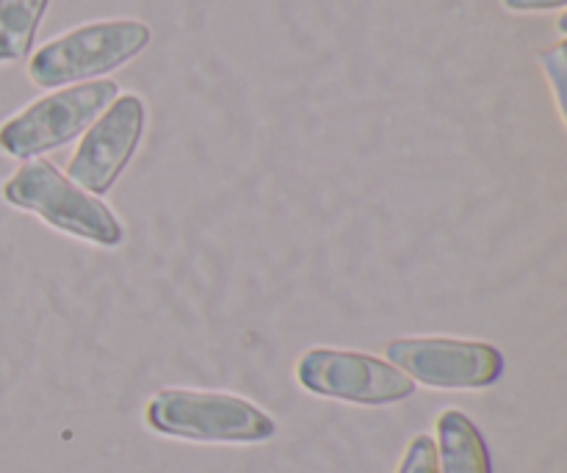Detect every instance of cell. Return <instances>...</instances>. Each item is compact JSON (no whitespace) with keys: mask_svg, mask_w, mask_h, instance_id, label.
<instances>
[{"mask_svg":"<svg viewBox=\"0 0 567 473\" xmlns=\"http://www.w3.org/2000/svg\"><path fill=\"white\" fill-rule=\"evenodd\" d=\"M3 199L14 208L37 214L44 225L100 244L120 247L125 230L114 210L94 194L83 192L48 158H31L3 183Z\"/></svg>","mask_w":567,"mask_h":473,"instance_id":"cell-1","label":"cell"},{"mask_svg":"<svg viewBox=\"0 0 567 473\" xmlns=\"http://www.w3.org/2000/svg\"><path fill=\"white\" fill-rule=\"evenodd\" d=\"M150 37V25L142 20L89 22L44 42L28 61V75L42 89L100 81L136 59Z\"/></svg>","mask_w":567,"mask_h":473,"instance_id":"cell-2","label":"cell"},{"mask_svg":"<svg viewBox=\"0 0 567 473\" xmlns=\"http://www.w3.org/2000/svg\"><path fill=\"white\" fill-rule=\"evenodd\" d=\"M147 424L155 432L194 443H264L277 426L252 402L233 393L166 388L147 404Z\"/></svg>","mask_w":567,"mask_h":473,"instance_id":"cell-3","label":"cell"},{"mask_svg":"<svg viewBox=\"0 0 567 473\" xmlns=\"http://www.w3.org/2000/svg\"><path fill=\"white\" fill-rule=\"evenodd\" d=\"M120 97V86L109 78L55 89L0 125V150L11 158L31 161L59 150L86 133V127Z\"/></svg>","mask_w":567,"mask_h":473,"instance_id":"cell-4","label":"cell"},{"mask_svg":"<svg viewBox=\"0 0 567 473\" xmlns=\"http://www.w3.org/2000/svg\"><path fill=\"white\" fill-rule=\"evenodd\" d=\"M297 380L316 397L365 408L404 402L415 393V382L396 366L352 349H308L297 363Z\"/></svg>","mask_w":567,"mask_h":473,"instance_id":"cell-5","label":"cell"},{"mask_svg":"<svg viewBox=\"0 0 567 473\" xmlns=\"http://www.w3.org/2000/svg\"><path fill=\"white\" fill-rule=\"evenodd\" d=\"M385 354L404 377L443 391H480L504 374V354L485 341L399 338L388 343Z\"/></svg>","mask_w":567,"mask_h":473,"instance_id":"cell-6","label":"cell"},{"mask_svg":"<svg viewBox=\"0 0 567 473\" xmlns=\"http://www.w3.org/2000/svg\"><path fill=\"white\" fill-rule=\"evenodd\" d=\"M147 125V109L138 94H120L83 133L66 164V177L83 192L105 197L131 164Z\"/></svg>","mask_w":567,"mask_h":473,"instance_id":"cell-7","label":"cell"},{"mask_svg":"<svg viewBox=\"0 0 567 473\" xmlns=\"http://www.w3.org/2000/svg\"><path fill=\"white\" fill-rule=\"evenodd\" d=\"M437 473H493L485 438L460 410H443L437 419Z\"/></svg>","mask_w":567,"mask_h":473,"instance_id":"cell-8","label":"cell"},{"mask_svg":"<svg viewBox=\"0 0 567 473\" xmlns=\"http://www.w3.org/2000/svg\"><path fill=\"white\" fill-rule=\"evenodd\" d=\"M48 0H0V64L25 59L37 39Z\"/></svg>","mask_w":567,"mask_h":473,"instance_id":"cell-9","label":"cell"},{"mask_svg":"<svg viewBox=\"0 0 567 473\" xmlns=\"http://www.w3.org/2000/svg\"><path fill=\"white\" fill-rule=\"evenodd\" d=\"M399 473H437L435 441L430 435H419L404 452Z\"/></svg>","mask_w":567,"mask_h":473,"instance_id":"cell-10","label":"cell"},{"mask_svg":"<svg viewBox=\"0 0 567 473\" xmlns=\"http://www.w3.org/2000/svg\"><path fill=\"white\" fill-rule=\"evenodd\" d=\"M540 64L554 86V97H557L559 114L565 116V70H567L565 66V42L554 44L551 50H546V53L540 55Z\"/></svg>","mask_w":567,"mask_h":473,"instance_id":"cell-11","label":"cell"},{"mask_svg":"<svg viewBox=\"0 0 567 473\" xmlns=\"http://www.w3.org/2000/svg\"><path fill=\"white\" fill-rule=\"evenodd\" d=\"M567 0H504L509 11H551L565 9Z\"/></svg>","mask_w":567,"mask_h":473,"instance_id":"cell-12","label":"cell"}]
</instances>
